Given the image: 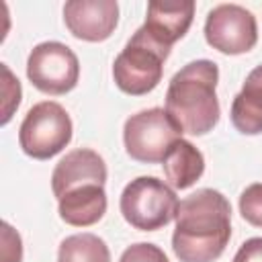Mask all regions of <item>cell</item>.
I'll return each instance as SVG.
<instances>
[{"instance_id":"obj_6","label":"cell","mask_w":262,"mask_h":262,"mask_svg":"<svg viewBox=\"0 0 262 262\" xmlns=\"http://www.w3.org/2000/svg\"><path fill=\"white\" fill-rule=\"evenodd\" d=\"M72 131L68 111L53 100H43L27 111L18 129V143L27 156L49 160L72 141Z\"/></svg>"},{"instance_id":"obj_5","label":"cell","mask_w":262,"mask_h":262,"mask_svg":"<svg viewBox=\"0 0 262 262\" xmlns=\"http://www.w3.org/2000/svg\"><path fill=\"white\" fill-rule=\"evenodd\" d=\"M178 139H182V129L168 111L160 106L131 115L123 127L125 151L141 164L164 162Z\"/></svg>"},{"instance_id":"obj_8","label":"cell","mask_w":262,"mask_h":262,"mask_svg":"<svg viewBox=\"0 0 262 262\" xmlns=\"http://www.w3.org/2000/svg\"><path fill=\"white\" fill-rule=\"evenodd\" d=\"M205 39L225 55L248 53L258 41L256 16L239 4H219L207 14Z\"/></svg>"},{"instance_id":"obj_14","label":"cell","mask_w":262,"mask_h":262,"mask_svg":"<svg viewBox=\"0 0 262 262\" xmlns=\"http://www.w3.org/2000/svg\"><path fill=\"white\" fill-rule=\"evenodd\" d=\"M205 172V158L199 147H194L186 139H178L168 156L164 158V174L170 186L188 188L192 186Z\"/></svg>"},{"instance_id":"obj_20","label":"cell","mask_w":262,"mask_h":262,"mask_svg":"<svg viewBox=\"0 0 262 262\" xmlns=\"http://www.w3.org/2000/svg\"><path fill=\"white\" fill-rule=\"evenodd\" d=\"M233 262H262V237L246 239L235 252Z\"/></svg>"},{"instance_id":"obj_16","label":"cell","mask_w":262,"mask_h":262,"mask_svg":"<svg viewBox=\"0 0 262 262\" xmlns=\"http://www.w3.org/2000/svg\"><path fill=\"white\" fill-rule=\"evenodd\" d=\"M239 213L250 225L262 227V182L244 188L239 194Z\"/></svg>"},{"instance_id":"obj_2","label":"cell","mask_w":262,"mask_h":262,"mask_svg":"<svg viewBox=\"0 0 262 262\" xmlns=\"http://www.w3.org/2000/svg\"><path fill=\"white\" fill-rule=\"evenodd\" d=\"M219 68L211 59H194L180 68L166 90V111L182 133L205 135L219 123Z\"/></svg>"},{"instance_id":"obj_17","label":"cell","mask_w":262,"mask_h":262,"mask_svg":"<svg viewBox=\"0 0 262 262\" xmlns=\"http://www.w3.org/2000/svg\"><path fill=\"white\" fill-rule=\"evenodd\" d=\"M2 74H4V84H2V125H6L14 113V108H18L20 104V84L18 80L10 74L8 66L2 63Z\"/></svg>"},{"instance_id":"obj_7","label":"cell","mask_w":262,"mask_h":262,"mask_svg":"<svg viewBox=\"0 0 262 262\" xmlns=\"http://www.w3.org/2000/svg\"><path fill=\"white\" fill-rule=\"evenodd\" d=\"M27 78L45 94H66L76 88L80 78L78 55L59 41H43L35 45L27 59Z\"/></svg>"},{"instance_id":"obj_13","label":"cell","mask_w":262,"mask_h":262,"mask_svg":"<svg viewBox=\"0 0 262 262\" xmlns=\"http://www.w3.org/2000/svg\"><path fill=\"white\" fill-rule=\"evenodd\" d=\"M231 123L244 135L262 133V63L256 66L231 102Z\"/></svg>"},{"instance_id":"obj_18","label":"cell","mask_w":262,"mask_h":262,"mask_svg":"<svg viewBox=\"0 0 262 262\" xmlns=\"http://www.w3.org/2000/svg\"><path fill=\"white\" fill-rule=\"evenodd\" d=\"M119 262H170L168 256L164 254L162 248H158L156 244H147V242H139V244H133L129 246Z\"/></svg>"},{"instance_id":"obj_19","label":"cell","mask_w":262,"mask_h":262,"mask_svg":"<svg viewBox=\"0 0 262 262\" xmlns=\"http://www.w3.org/2000/svg\"><path fill=\"white\" fill-rule=\"evenodd\" d=\"M23 260V242L20 235L10 227V223H2V262H20Z\"/></svg>"},{"instance_id":"obj_15","label":"cell","mask_w":262,"mask_h":262,"mask_svg":"<svg viewBox=\"0 0 262 262\" xmlns=\"http://www.w3.org/2000/svg\"><path fill=\"white\" fill-rule=\"evenodd\" d=\"M57 262H111V250L94 233H76L59 244Z\"/></svg>"},{"instance_id":"obj_11","label":"cell","mask_w":262,"mask_h":262,"mask_svg":"<svg viewBox=\"0 0 262 262\" xmlns=\"http://www.w3.org/2000/svg\"><path fill=\"white\" fill-rule=\"evenodd\" d=\"M194 18V2H149L147 16L141 29L162 47L172 49V45L186 35Z\"/></svg>"},{"instance_id":"obj_3","label":"cell","mask_w":262,"mask_h":262,"mask_svg":"<svg viewBox=\"0 0 262 262\" xmlns=\"http://www.w3.org/2000/svg\"><path fill=\"white\" fill-rule=\"evenodd\" d=\"M168 55L170 49L156 43L139 27L113 63L115 84L121 92L131 96H143L151 92L162 80L164 61Z\"/></svg>"},{"instance_id":"obj_12","label":"cell","mask_w":262,"mask_h":262,"mask_svg":"<svg viewBox=\"0 0 262 262\" xmlns=\"http://www.w3.org/2000/svg\"><path fill=\"white\" fill-rule=\"evenodd\" d=\"M61 221L74 227H88L98 223L106 213V192L104 186L88 184L76 188L59 199L57 205Z\"/></svg>"},{"instance_id":"obj_1","label":"cell","mask_w":262,"mask_h":262,"mask_svg":"<svg viewBox=\"0 0 262 262\" xmlns=\"http://www.w3.org/2000/svg\"><path fill=\"white\" fill-rule=\"evenodd\" d=\"M231 237V205L213 188H199L180 201L172 250L180 262H213Z\"/></svg>"},{"instance_id":"obj_10","label":"cell","mask_w":262,"mask_h":262,"mask_svg":"<svg viewBox=\"0 0 262 262\" xmlns=\"http://www.w3.org/2000/svg\"><path fill=\"white\" fill-rule=\"evenodd\" d=\"M106 182V164L102 156H98L94 149L80 147L70 154H66L51 174V190L57 196V201L82 186L98 184L104 186Z\"/></svg>"},{"instance_id":"obj_9","label":"cell","mask_w":262,"mask_h":262,"mask_svg":"<svg viewBox=\"0 0 262 262\" xmlns=\"http://www.w3.org/2000/svg\"><path fill=\"white\" fill-rule=\"evenodd\" d=\"M68 31L82 41H106L119 25V4L115 0H70L63 4Z\"/></svg>"},{"instance_id":"obj_4","label":"cell","mask_w":262,"mask_h":262,"mask_svg":"<svg viewBox=\"0 0 262 262\" xmlns=\"http://www.w3.org/2000/svg\"><path fill=\"white\" fill-rule=\"evenodd\" d=\"M176 192L156 176H139L131 180L119 201L123 219L139 231H156L176 219L178 213Z\"/></svg>"}]
</instances>
